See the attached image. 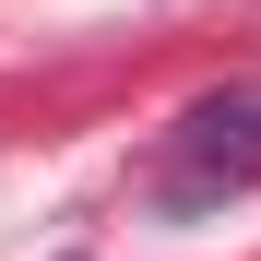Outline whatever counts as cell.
Listing matches in <instances>:
<instances>
[{"label":"cell","mask_w":261,"mask_h":261,"mask_svg":"<svg viewBox=\"0 0 261 261\" xmlns=\"http://www.w3.org/2000/svg\"><path fill=\"white\" fill-rule=\"evenodd\" d=\"M261 178V83H226V95H202L178 130H166L154 154V202L166 214H214Z\"/></svg>","instance_id":"obj_1"}]
</instances>
